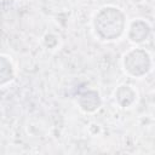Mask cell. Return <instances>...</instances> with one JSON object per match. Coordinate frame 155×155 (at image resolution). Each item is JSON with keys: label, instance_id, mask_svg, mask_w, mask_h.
Returning a JSON list of instances; mask_svg holds the SVG:
<instances>
[{"label": "cell", "instance_id": "1", "mask_svg": "<svg viewBox=\"0 0 155 155\" xmlns=\"http://www.w3.org/2000/svg\"><path fill=\"white\" fill-rule=\"evenodd\" d=\"M126 27L124 12L114 6L102 7L93 18V31L98 40L113 41L122 35Z\"/></svg>", "mask_w": 155, "mask_h": 155}, {"label": "cell", "instance_id": "2", "mask_svg": "<svg viewBox=\"0 0 155 155\" xmlns=\"http://www.w3.org/2000/svg\"><path fill=\"white\" fill-rule=\"evenodd\" d=\"M122 65L128 75L133 78H140L150 71L151 57L148 51L140 47H134L125 52L122 57Z\"/></svg>", "mask_w": 155, "mask_h": 155}, {"label": "cell", "instance_id": "3", "mask_svg": "<svg viewBox=\"0 0 155 155\" xmlns=\"http://www.w3.org/2000/svg\"><path fill=\"white\" fill-rule=\"evenodd\" d=\"M150 31H151V28L148 24V22L138 18L130 24L128 30H127V36H128V40L131 42L142 44V42L148 40Z\"/></svg>", "mask_w": 155, "mask_h": 155}, {"label": "cell", "instance_id": "4", "mask_svg": "<svg viewBox=\"0 0 155 155\" xmlns=\"http://www.w3.org/2000/svg\"><path fill=\"white\" fill-rule=\"evenodd\" d=\"M78 103H79V108L82 111L93 113L101 107L102 101H101L99 93L97 91L88 90V91H85L84 93L80 94V97L78 99Z\"/></svg>", "mask_w": 155, "mask_h": 155}, {"label": "cell", "instance_id": "5", "mask_svg": "<svg viewBox=\"0 0 155 155\" xmlns=\"http://www.w3.org/2000/svg\"><path fill=\"white\" fill-rule=\"evenodd\" d=\"M114 96H115V102L121 108H130L136 102L137 92L132 86L124 84L115 90Z\"/></svg>", "mask_w": 155, "mask_h": 155}, {"label": "cell", "instance_id": "6", "mask_svg": "<svg viewBox=\"0 0 155 155\" xmlns=\"http://www.w3.org/2000/svg\"><path fill=\"white\" fill-rule=\"evenodd\" d=\"M15 78V70L8 57L0 54V85L10 82Z\"/></svg>", "mask_w": 155, "mask_h": 155}, {"label": "cell", "instance_id": "7", "mask_svg": "<svg viewBox=\"0 0 155 155\" xmlns=\"http://www.w3.org/2000/svg\"><path fill=\"white\" fill-rule=\"evenodd\" d=\"M42 41H44L45 46H46L47 48H50V50H54V48L57 47V45H58V38H57L54 34H52V33L46 34V35L44 36Z\"/></svg>", "mask_w": 155, "mask_h": 155}]
</instances>
